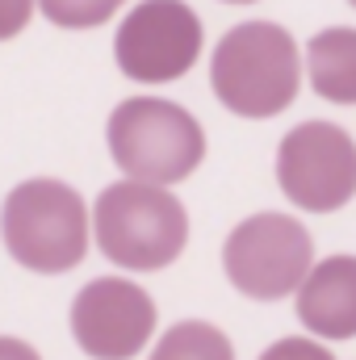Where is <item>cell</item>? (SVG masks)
Here are the masks:
<instances>
[{
  "mask_svg": "<svg viewBox=\"0 0 356 360\" xmlns=\"http://www.w3.org/2000/svg\"><path fill=\"white\" fill-rule=\"evenodd\" d=\"M210 89L235 117L268 122L302 92V46L276 21L231 25L210 55Z\"/></svg>",
  "mask_w": 356,
  "mask_h": 360,
  "instance_id": "6da1fadb",
  "label": "cell"
},
{
  "mask_svg": "<svg viewBox=\"0 0 356 360\" xmlns=\"http://www.w3.org/2000/svg\"><path fill=\"white\" fill-rule=\"evenodd\" d=\"M0 243L13 264L38 276H63L84 264L92 243V218L84 197L55 176H30L13 184L0 205Z\"/></svg>",
  "mask_w": 356,
  "mask_h": 360,
  "instance_id": "7a4b0ae2",
  "label": "cell"
},
{
  "mask_svg": "<svg viewBox=\"0 0 356 360\" xmlns=\"http://www.w3.org/2000/svg\"><path fill=\"white\" fill-rule=\"evenodd\" d=\"M89 218L101 256L126 272H160L189 248V210L160 184L113 180L96 193Z\"/></svg>",
  "mask_w": 356,
  "mask_h": 360,
  "instance_id": "3957f363",
  "label": "cell"
},
{
  "mask_svg": "<svg viewBox=\"0 0 356 360\" xmlns=\"http://www.w3.org/2000/svg\"><path fill=\"white\" fill-rule=\"evenodd\" d=\"M109 160L122 180L172 188L205 164L201 122L168 96H126L105 122Z\"/></svg>",
  "mask_w": 356,
  "mask_h": 360,
  "instance_id": "277c9868",
  "label": "cell"
},
{
  "mask_svg": "<svg viewBox=\"0 0 356 360\" xmlns=\"http://www.w3.org/2000/svg\"><path fill=\"white\" fill-rule=\"evenodd\" d=\"M310 269H314V235L293 214L260 210L243 218L222 243V272L231 289L252 302H281L298 293Z\"/></svg>",
  "mask_w": 356,
  "mask_h": 360,
  "instance_id": "5b68a950",
  "label": "cell"
},
{
  "mask_svg": "<svg viewBox=\"0 0 356 360\" xmlns=\"http://www.w3.org/2000/svg\"><path fill=\"white\" fill-rule=\"evenodd\" d=\"M205 51V25L189 0H139L113 34V63L126 80L160 89L184 80Z\"/></svg>",
  "mask_w": 356,
  "mask_h": 360,
  "instance_id": "8992f818",
  "label": "cell"
},
{
  "mask_svg": "<svg viewBox=\"0 0 356 360\" xmlns=\"http://www.w3.org/2000/svg\"><path fill=\"white\" fill-rule=\"evenodd\" d=\"M276 184L302 214H336L356 197V139L336 122H302L276 147Z\"/></svg>",
  "mask_w": 356,
  "mask_h": 360,
  "instance_id": "52a82bcc",
  "label": "cell"
},
{
  "mask_svg": "<svg viewBox=\"0 0 356 360\" xmlns=\"http://www.w3.org/2000/svg\"><path fill=\"white\" fill-rule=\"evenodd\" d=\"M76 348L89 360H134L155 335L160 310L155 297L130 276H96L68 310Z\"/></svg>",
  "mask_w": 356,
  "mask_h": 360,
  "instance_id": "ba28073f",
  "label": "cell"
},
{
  "mask_svg": "<svg viewBox=\"0 0 356 360\" xmlns=\"http://www.w3.org/2000/svg\"><path fill=\"white\" fill-rule=\"evenodd\" d=\"M298 323L319 344L356 340V256H327L314 260L306 281L293 293Z\"/></svg>",
  "mask_w": 356,
  "mask_h": 360,
  "instance_id": "9c48e42d",
  "label": "cell"
},
{
  "mask_svg": "<svg viewBox=\"0 0 356 360\" xmlns=\"http://www.w3.org/2000/svg\"><path fill=\"white\" fill-rule=\"evenodd\" d=\"M306 80L331 105H356V30L327 25L306 42Z\"/></svg>",
  "mask_w": 356,
  "mask_h": 360,
  "instance_id": "30bf717a",
  "label": "cell"
},
{
  "mask_svg": "<svg viewBox=\"0 0 356 360\" xmlns=\"http://www.w3.org/2000/svg\"><path fill=\"white\" fill-rule=\"evenodd\" d=\"M147 360H235V344L205 319H180L155 340Z\"/></svg>",
  "mask_w": 356,
  "mask_h": 360,
  "instance_id": "8fae6325",
  "label": "cell"
},
{
  "mask_svg": "<svg viewBox=\"0 0 356 360\" xmlns=\"http://www.w3.org/2000/svg\"><path fill=\"white\" fill-rule=\"evenodd\" d=\"M38 13L59 30H96L122 13L126 0H34Z\"/></svg>",
  "mask_w": 356,
  "mask_h": 360,
  "instance_id": "7c38bea8",
  "label": "cell"
},
{
  "mask_svg": "<svg viewBox=\"0 0 356 360\" xmlns=\"http://www.w3.org/2000/svg\"><path fill=\"white\" fill-rule=\"evenodd\" d=\"M256 360H336V352L327 344L310 340V335H281Z\"/></svg>",
  "mask_w": 356,
  "mask_h": 360,
  "instance_id": "4fadbf2b",
  "label": "cell"
},
{
  "mask_svg": "<svg viewBox=\"0 0 356 360\" xmlns=\"http://www.w3.org/2000/svg\"><path fill=\"white\" fill-rule=\"evenodd\" d=\"M34 0H0V42H13L34 21Z\"/></svg>",
  "mask_w": 356,
  "mask_h": 360,
  "instance_id": "5bb4252c",
  "label": "cell"
},
{
  "mask_svg": "<svg viewBox=\"0 0 356 360\" xmlns=\"http://www.w3.org/2000/svg\"><path fill=\"white\" fill-rule=\"evenodd\" d=\"M0 360H42V352L21 335H0Z\"/></svg>",
  "mask_w": 356,
  "mask_h": 360,
  "instance_id": "9a60e30c",
  "label": "cell"
},
{
  "mask_svg": "<svg viewBox=\"0 0 356 360\" xmlns=\"http://www.w3.org/2000/svg\"><path fill=\"white\" fill-rule=\"evenodd\" d=\"M222 4H256V0H222Z\"/></svg>",
  "mask_w": 356,
  "mask_h": 360,
  "instance_id": "2e32d148",
  "label": "cell"
},
{
  "mask_svg": "<svg viewBox=\"0 0 356 360\" xmlns=\"http://www.w3.org/2000/svg\"><path fill=\"white\" fill-rule=\"evenodd\" d=\"M348 4H352V8H356V0H348Z\"/></svg>",
  "mask_w": 356,
  "mask_h": 360,
  "instance_id": "e0dca14e",
  "label": "cell"
}]
</instances>
